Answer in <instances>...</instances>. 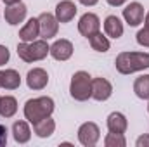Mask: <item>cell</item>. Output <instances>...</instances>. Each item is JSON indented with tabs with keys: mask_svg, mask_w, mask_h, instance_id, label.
<instances>
[{
	"mask_svg": "<svg viewBox=\"0 0 149 147\" xmlns=\"http://www.w3.org/2000/svg\"><path fill=\"white\" fill-rule=\"evenodd\" d=\"M116 71L120 74H134L149 68L148 52H120L114 61Z\"/></svg>",
	"mask_w": 149,
	"mask_h": 147,
	"instance_id": "1",
	"label": "cell"
},
{
	"mask_svg": "<svg viewBox=\"0 0 149 147\" xmlns=\"http://www.w3.org/2000/svg\"><path fill=\"white\" fill-rule=\"evenodd\" d=\"M56 109V104L50 97L47 95H42V97H35V99H30L26 101L24 107H23V112H24V118L28 123L35 125L40 119L50 116Z\"/></svg>",
	"mask_w": 149,
	"mask_h": 147,
	"instance_id": "2",
	"label": "cell"
},
{
	"mask_svg": "<svg viewBox=\"0 0 149 147\" xmlns=\"http://www.w3.org/2000/svg\"><path fill=\"white\" fill-rule=\"evenodd\" d=\"M49 54H50V45L47 43V40H35V42H30V43H26V42L17 43V55L24 62L42 61Z\"/></svg>",
	"mask_w": 149,
	"mask_h": 147,
	"instance_id": "3",
	"label": "cell"
},
{
	"mask_svg": "<svg viewBox=\"0 0 149 147\" xmlns=\"http://www.w3.org/2000/svg\"><path fill=\"white\" fill-rule=\"evenodd\" d=\"M70 95L78 102H85L92 99V76L87 71H76L71 76Z\"/></svg>",
	"mask_w": 149,
	"mask_h": 147,
	"instance_id": "4",
	"label": "cell"
},
{
	"mask_svg": "<svg viewBox=\"0 0 149 147\" xmlns=\"http://www.w3.org/2000/svg\"><path fill=\"white\" fill-rule=\"evenodd\" d=\"M99 139H101V130L94 121H87V123L80 125V128H78V142L83 147L97 146Z\"/></svg>",
	"mask_w": 149,
	"mask_h": 147,
	"instance_id": "5",
	"label": "cell"
},
{
	"mask_svg": "<svg viewBox=\"0 0 149 147\" xmlns=\"http://www.w3.org/2000/svg\"><path fill=\"white\" fill-rule=\"evenodd\" d=\"M38 23H40V37L43 40H50L57 35L59 31V21L56 17V14L50 12H42L38 16Z\"/></svg>",
	"mask_w": 149,
	"mask_h": 147,
	"instance_id": "6",
	"label": "cell"
},
{
	"mask_svg": "<svg viewBox=\"0 0 149 147\" xmlns=\"http://www.w3.org/2000/svg\"><path fill=\"white\" fill-rule=\"evenodd\" d=\"M78 31H80L81 37L85 38H90L97 31H101V19H99V16L94 14V12H85L80 17V21H78Z\"/></svg>",
	"mask_w": 149,
	"mask_h": 147,
	"instance_id": "7",
	"label": "cell"
},
{
	"mask_svg": "<svg viewBox=\"0 0 149 147\" xmlns=\"http://www.w3.org/2000/svg\"><path fill=\"white\" fill-rule=\"evenodd\" d=\"M113 95V85L102 76L92 78V99L97 102H104Z\"/></svg>",
	"mask_w": 149,
	"mask_h": 147,
	"instance_id": "8",
	"label": "cell"
},
{
	"mask_svg": "<svg viewBox=\"0 0 149 147\" xmlns=\"http://www.w3.org/2000/svg\"><path fill=\"white\" fill-rule=\"evenodd\" d=\"M73 43L66 38H59L50 45V55L56 61H68L73 55Z\"/></svg>",
	"mask_w": 149,
	"mask_h": 147,
	"instance_id": "9",
	"label": "cell"
},
{
	"mask_svg": "<svg viewBox=\"0 0 149 147\" xmlns=\"http://www.w3.org/2000/svg\"><path fill=\"white\" fill-rule=\"evenodd\" d=\"M26 12H28V7L23 2L14 3V5H7V9L3 12L5 23L10 24V26H17L19 23H23L26 19Z\"/></svg>",
	"mask_w": 149,
	"mask_h": 147,
	"instance_id": "10",
	"label": "cell"
},
{
	"mask_svg": "<svg viewBox=\"0 0 149 147\" xmlns=\"http://www.w3.org/2000/svg\"><path fill=\"white\" fill-rule=\"evenodd\" d=\"M123 19L128 26H139L144 21V7L139 2H130L123 9Z\"/></svg>",
	"mask_w": 149,
	"mask_h": 147,
	"instance_id": "11",
	"label": "cell"
},
{
	"mask_svg": "<svg viewBox=\"0 0 149 147\" xmlns=\"http://www.w3.org/2000/svg\"><path fill=\"white\" fill-rule=\"evenodd\" d=\"M49 83V74L43 68H33L26 74V85L30 90H43Z\"/></svg>",
	"mask_w": 149,
	"mask_h": 147,
	"instance_id": "12",
	"label": "cell"
},
{
	"mask_svg": "<svg viewBox=\"0 0 149 147\" xmlns=\"http://www.w3.org/2000/svg\"><path fill=\"white\" fill-rule=\"evenodd\" d=\"M76 5H74V2L71 0H61L57 5H56V17H57V21L59 23H70V21H73L74 16H76Z\"/></svg>",
	"mask_w": 149,
	"mask_h": 147,
	"instance_id": "13",
	"label": "cell"
},
{
	"mask_svg": "<svg viewBox=\"0 0 149 147\" xmlns=\"http://www.w3.org/2000/svg\"><path fill=\"white\" fill-rule=\"evenodd\" d=\"M38 37H40V23H38V17H31L19 30V38H21V42L30 43V42H35Z\"/></svg>",
	"mask_w": 149,
	"mask_h": 147,
	"instance_id": "14",
	"label": "cell"
},
{
	"mask_svg": "<svg viewBox=\"0 0 149 147\" xmlns=\"http://www.w3.org/2000/svg\"><path fill=\"white\" fill-rule=\"evenodd\" d=\"M108 130L113 132V133H125L127 128H128V119L123 112H118L114 111L108 116Z\"/></svg>",
	"mask_w": 149,
	"mask_h": 147,
	"instance_id": "15",
	"label": "cell"
},
{
	"mask_svg": "<svg viewBox=\"0 0 149 147\" xmlns=\"http://www.w3.org/2000/svg\"><path fill=\"white\" fill-rule=\"evenodd\" d=\"M12 137L17 144H28L31 139V128H30L28 121H24V119L16 121L12 125Z\"/></svg>",
	"mask_w": 149,
	"mask_h": 147,
	"instance_id": "16",
	"label": "cell"
},
{
	"mask_svg": "<svg viewBox=\"0 0 149 147\" xmlns=\"http://www.w3.org/2000/svg\"><path fill=\"white\" fill-rule=\"evenodd\" d=\"M123 30H125L123 23H121V19L118 16H108L104 19V33H106V37L118 40L123 35Z\"/></svg>",
	"mask_w": 149,
	"mask_h": 147,
	"instance_id": "17",
	"label": "cell"
},
{
	"mask_svg": "<svg viewBox=\"0 0 149 147\" xmlns=\"http://www.w3.org/2000/svg\"><path fill=\"white\" fill-rule=\"evenodd\" d=\"M0 83H2V88L5 90H16L21 85V76L16 69H5V71H0Z\"/></svg>",
	"mask_w": 149,
	"mask_h": 147,
	"instance_id": "18",
	"label": "cell"
},
{
	"mask_svg": "<svg viewBox=\"0 0 149 147\" xmlns=\"http://www.w3.org/2000/svg\"><path fill=\"white\" fill-rule=\"evenodd\" d=\"M33 132L37 133V137H40V139H49L56 132V121L50 116H47V118L40 119L38 123L33 125Z\"/></svg>",
	"mask_w": 149,
	"mask_h": 147,
	"instance_id": "19",
	"label": "cell"
},
{
	"mask_svg": "<svg viewBox=\"0 0 149 147\" xmlns=\"http://www.w3.org/2000/svg\"><path fill=\"white\" fill-rule=\"evenodd\" d=\"M17 112V101L12 95L0 97V116L2 118H12Z\"/></svg>",
	"mask_w": 149,
	"mask_h": 147,
	"instance_id": "20",
	"label": "cell"
},
{
	"mask_svg": "<svg viewBox=\"0 0 149 147\" xmlns=\"http://www.w3.org/2000/svg\"><path fill=\"white\" fill-rule=\"evenodd\" d=\"M88 42H90V47H92V50H95V52H108L109 50V47H111V42H109V37H106V35H102L101 31H97L95 35H92V37L88 38Z\"/></svg>",
	"mask_w": 149,
	"mask_h": 147,
	"instance_id": "21",
	"label": "cell"
},
{
	"mask_svg": "<svg viewBox=\"0 0 149 147\" xmlns=\"http://www.w3.org/2000/svg\"><path fill=\"white\" fill-rule=\"evenodd\" d=\"M134 92L139 99L149 101V74H142L134 81Z\"/></svg>",
	"mask_w": 149,
	"mask_h": 147,
	"instance_id": "22",
	"label": "cell"
},
{
	"mask_svg": "<svg viewBox=\"0 0 149 147\" xmlns=\"http://www.w3.org/2000/svg\"><path fill=\"white\" fill-rule=\"evenodd\" d=\"M104 146L106 147H125L127 146V139L123 133H113L109 132L104 139Z\"/></svg>",
	"mask_w": 149,
	"mask_h": 147,
	"instance_id": "23",
	"label": "cell"
},
{
	"mask_svg": "<svg viewBox=\"0 0 149 147\" xmlns=\"http://www.w3.org/2000/svg\"><path fill=\"white\" fill-rule=\"evenodd\" d=\"M135 40H137V43L141 47H148L149 49V28L144 26L142 30H139L137 35H135Z\"/></svg>",
	"mask_w": 149,
	"mask_h": 147,
	"instance_id": "24",
	"label": "cell"
},
{
	"mask_svg": "<svg viewBox=\"0 0 149 147\" xmlns=\"http://www.w3.org/2000/svg\"><path fill=\"white\" fill-rule=\"evenodd\" d=\"M10 59V52L5 45H0V66H5Z\"/></svg>",
	"mask_w": 149,
	"mask_h": 147,
	"instance_id": "25",
	"label": "cell"
},
{
	"mask_svg": "<svg viewBox=\"0 0 149 147\" xmlns=\"http://www.w3.org/2000/svg\"><path fill=\"white\" fill-rule=\"evenodd\" d=\"M7 133H9L7 132V126L0 123V147L7 146Z\"/></svg>",
	"mask_w": 149,
	"mask_h": 147,
	"instance_id": "26",
	"label": "cell"
},
{
	"mask_svg": "<svg viewBox=\"0 0 149 147\" xmlns=\"http://www.w3.org/2000/svg\"><path fill=\"white\" fill-rule=\"evenodd\" d=\"M135 146L137 147H149V135H141L135 140Z\"/></svg>",
	"mask_w": 149,
	"mask_h": 147,
	"instance_id": "27",
	"label": "cell"
},
{
	"mask_svg": "<svg viewBox=\"0 0 149 147\" xmlns=\"http://www.w3.org/2000/svg\"><path fill=\"white\" fill-rule=\"evenodd\" d=\"M106 2H108L111 7H121V5H123L127 0H106Z\"/></svg>",
	"mask_w": 149,
	"mask_h": 147,
	"instance_id": "28",
	"label": "cell"
},
{
	"mask_svg": "<svg viewBox=\"0 0 149 147\" xmlns=\"http://www.w3.org/2000/svg\"><path fill=\"white\" fill-rule=\"evenodd\" d=\"M78 2H80L81 5H85V7H94L99 0H78Z\"/></svg>",
	"mask_w": 149,
	"mask_h": 147,
	"instance_id": "29",
	"label": "cell"
},
{
	"mask_svg": "<svg viewBox=\"0 0 149 147\" xmlns=\"http://www.w3.org/2000/svg\"><path fill=\"white\" fill-rule=\"evenodd\" d=\"M2 2H3L5 5H14V3H19L21 0H2Z\"/></svg>",
	"mask_w": 149,
	"mask_h": 147,
	"instance_id": "30",
	"label": "cell"
},
{
	"mask_svg": "<svg viewBox=\"0 0 149 147\" xmlns=\"http://www.w3.org/2000/svg\"><path fill=\"white\" fill-rule=\"evenodd\" d=\"M144 23H146V28H149V12L146 14V17H144Z\"/></svg>",
	"mask_w": 149,
	"mask_h": 147,
	"instance_id": "31",
	"label": "cell"
},
{
	"mask_svg": "<svg viewBox=\"0 0 149 147\" xmlns=\"http://www.w3.org/2000/svg\"><path fill=\"white\" fill-rule=\"evenodd\" d=\"M148 112H149V102H148Z\"/></svg>",
	"mask_w": 149,
	"mask_h": 147,
	"instance_id": "32",
	"label": "cell"
},
{
	"mask_svg": "<svg viewBox=\"0 0 149 147\" xmlns=\"http://www.w3.org/2000/svg\"><path fill=\"white\" fill-rule=\"evenodd\" d=\"M0 88H2V83H0Z\"/></svg>",
	"mask_w": 149,
	"mask_h": 147,
	"instance_id": "33",
	"label": "cell"
}]
</instances>
